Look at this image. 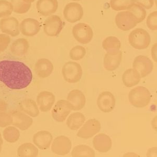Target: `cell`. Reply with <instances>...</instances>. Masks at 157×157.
Listing matches in <instances>:
<instances>
[{"instance_id": "5b68a950", "label": "cell", "mask_w": 157, "mask_h": 157, "mask_svg": "<svg viewBox=\"0 0 157 157\" xmlns=\"http://www.w3.org/2000/svg\"><path fill=\"white\" fill-rule=\"evenodd\" d=\"M73 37L78 42L82 44H88L93 37V30L91 26L85 23L75 24L72 29Z\"/></svg>"}, {"instance_id": "ee69618b", "label": "cell", "mask_w": 157, "mask_h": 157, "mask_svg": "<svg viewBox=\"0 0 157 157\" xmlns=\"http://www.w3.org/2000/svg\"><path fill=\"white\" fill-rule=\"evenodd\" d=\"M0 143H1L2 144H3V138H2V135L0 133Z\"/></svg>"}, {"instance_id": "74e56055", "label": "cell", "mask_w": 157, "mask_h": 157, "mask_svg": "<svg viewBox=\"0 0 157 157\" xmlns=\"http://www.w3.org/2000/svg\"><path fill=\"white\" fill-rule=\"evenodd\" d=\"M13 123V118L12 114L10 113L2 112H0V127L9 126Z\"/></svg>"}, {"instance_id": "7a4b0ae2", "label": "cell", "mask_w": 157, "mask_h": 157, "mask_svg": "<svg viewBox=\"0 0 157 157\" xmlns=\"http://www.w3.org/2000/svg\"><path fill=\"white\" fill-rule=\"evenodd\" d=\"M129 44L134 48L143 50L147 48L151 43L150 34L145 29L137 28L129 34Z\"/></svg>"}, {"instance_id": "f1b7e54d", "label": "cell", "mask_w": 157, "mask_h": 157, "mask_svg": "<svg viewBox=\"0 0 157 157\" xmlns=\"http://www.w3.org/2000/svg\"><path fill=\"white\" fill-rule=\"evenodd\" d=\"M17 155L20 157H37L38 155V149L31 143H24L18 147Z\"/></svg>"}, {"instance_id": "60d3db41", "label": "cell", "mask_w": 157, "mask_h": 157, "mask_svg": "<svg viewBox=\"0 0 157 157\" xmlns=\"http://www.w3.org/2000/svg\"><path fill=\"white\" fill-rule=\"evenodd\" d=\"M152 57L155 62H157V43L154 44L151 48Z\"/></svg>"}, {"instance_id": "8992f818", "label": "cell", "mask_w": 157, "mask_h": 157, "mask_svg": "<svg viewBox=\"0 0 157 157\" xmlns=\"http://www.w3.org/2000/svg\"><path fill=\"white\" fill-rule=\"evenodd\" d=\"M115 22L118 29L124 32L132 30L138 24L134 15L128 10L118 13L115 18Z\"/></svg>"}, {"instance_id": "d4e9b609", "label": "cell", "mask_w": 157, "mask_h": 157, "mask_svg": "<svg viewBox=\"0 0 157 157\" xmlns=\"http://www.w3.org/2000/svg\"><path fill=\"white\" fill-rule=\"evenodd\" d=\"M29 44L27 39L20 38L15 40L10 47V50L13 55L21 56L27 53Z\"/></svg>"}, {"instance_id": "cb8c5ba5", "label": "cell", "mask_w": 157, "mask_h": 157, "mask_svg": "<svg viewBox=\"0 0 157 157\" xmlns=\"http://www.w3.org/2000/svg\"><path fill=\"white\" fill-rule=\"evenodd\" d=\"M141 77L138 72L134 68L126 70L122 76L123 83L127 88H132L137 85Z\"/></svg>"}, {"instance_id": "44dd1931", "label": "cell", "mask_w": 157, "mask_h": 157, "mask_svg": "<svg viewBox=\"0 0 157 157\" xmlns=\"http://www.w3.org/2000/svg\"><path fill=\"white\" fill-rule=\"evenodd\" d=\"M123 54L121 50L115 53H108L104 56V66L106 70L113 71L117 69L121 63Z\"/></svg>"}, {"instance_id": "9c48e42d", "label": "cell", "mask_w": 157, "mask_h": 157, "mask_svg": "<svg viewBox=\"0 0 157 157\" xmlns=\"http://www.w3.org/2000/svg\"><path fill=\"white\" fill-rule=\"evenodd\" d=\"M132 67L138 72L141 78H143L147 77L152 71L154 64L148 57L139 55L134 59Z\"/></svg>"}, {"instance_id": "52a82bcc", "label": "cell", "mask_w": 157, "mask_h": 157, "mask_svg": "<svg viewBox=\"0 0 157 157\" xmlns=\"http://www.w3.org/2000/svg\"><path fill=\"white\" fill-rule=\"evenodd\" d=\"M64 26V22L59 16L52 15L44 21L43 25L44 32L47 36L56 37L60 34Z\"/></svg>"}, {"instance_id": "7bdbcfd3", "label": "cell", "mask_w": 157, "mask_h": 157, "mask_svg": "<svg viewBox=\"0 0 157 157\" xmlns=\"http://www.w3.org/2000/svg\"><path fill=\"white\" fill-rule=\"evenodd\" d=\"M24 1L28 4H32L33 2H34L35 0H23Z\"/></svg>"}, {"instance_id": "8d00e7d4", "label": "cell", "mask_w": 157, "mask_h": 157, "mask_svg": "<svg viewBox=\"0 0 157 157\" xmlns=\"http://www.w3.org/2000/svg\"><path fill=\"white\" fill-rule=\"evenodd\" d=\"M146 25L151 30H157V11H154L148 15L146 18Z\"/></svg>"}, {"instance_id": "b9f144b4", "label": "cell", "mask_w": 157, "mask_h": 157, "mask_svg": "<svg viewBox=\"0 0 157 157\" xmlns=\"http://www.w3.org/2000/svg\"><path fill=\"white\" fill-rule=\"evenodd\" d=\"M7 104L3 100H0V112H6L7 110Z\"/></svg>"}, {"instance_id": "83f0119b", "label": "cell", "mask_w": 157, "mask_h": 157, "mask_svg": "<svg viewBox=\"0 0 157 157\" xmlns=\"http://www.w3.org/2000/svg\"><path fill=\"white\" fill-rule=\"evenodd\" d=\"M86 121L84 115L81 113H72L67 121V125L70 129L77 130L82 126Z\"/></svg>"}, {"instance_id": "4dcf8cb0", "label": "cell", "mask_w": 157, "mask_h": 157, "mask_svg": "<svg viewBox=\"0 0 157 157\" xmlns=\"http://www.w3.org/2000/svg\"><path fill=\"white\" fill-rule=\"evenodd\" d=\"M72 157H94L95 151L92 148L86 145H78L73 148L71 152Z\"/></svg>"}, {"instance_id": "e575fe53", "label": "cell", "mask_w": 157, "mask_h": 157, "mask_svg": "<svg viewBox=\"0 0 157 157\" xmlns=\"http://www.w3.org/2000/svg\"><path fill=\"white\" fill-rule=\"evenodd\" d=\"M86 52V49L84 47L79 45L75 46L70 50V57L73 60H80L85 57Z\"/></svg>"}, {"instance_id": "4fadbf2b", "label": "cell", "mask_w": 157, "mask_h": 157, "mask_svg": "<svg viewBox=\"0 0 157 157\" xmlns=\"http://www.w3.org/2000/svg\"><path fill=\"white\" fill-rule=\"evenodd\" d=\"M72 143L65 136H58L54 139L52 145V151L57 155H66L71 149Z\"/></svg>"}, {"instance_id": "6da1fadb", "label": "cell", "mask_w": 157, "mask_h": 157, "mask_svg": "<svg viewBox=\"0 0 157 157\" xmlns=\"http://www.w3.org/2000/svg\"><path fill=\"white\" fill-rule=\"evenodd\" d=\"M32 72L21 61H0V81L12 90H22L30 85Z\"/></svg>"}, {"instance_id": "1f68e13d", "label": "cell", "mask_w": 157, "mask_h": 157, "mask_svg": "<svg viewBox=\"0 0 157 157\" xmlns=\"http://www.w3.org/2000/svg\"><path fill=\"white\" fill-rule=\"evenodd\" d=\"M3 137L8 143H15L20 138V131L16 127L9 126L4 129Z\"/></svg>"}, {"instance_id": "2e32d148", "label": "cell", "mask_w": 157, "mask_h": 157, "mask_svg": "<svg viewBox=\"0 0 157 157\" xmlns=\"http://www.w3.org/2000/svg\"><path fill=\"white\" fill-rule=\"evenodd\" d=\"M67 101L69 103L71 110L79 111L86 105V97L80 90H73L68 94Z\"/></svg>"}, {"instance_id": "9a60e30c", "label": "cell", "mask_w": 157, "mask_h": 157, "mask_svg": "<svg viewBox=\"0 0 157 157\" xmlns=\"http://www.w3.org/2000/svg\"><path fill=\"white\" fill-rule=\"evenodd\" d=\"M115 98L112 93L105 91L101 93L97 100V105L101 111L104 113H109L114 109Z\"/></svg>"}, {"instance_id": "d6986e66", "label": "cell", "mask_w": 157, "mask_h": 157, "mask_svg": "<svg viewBox=\"0 0 157 157\" xmlns=\"http://www.w3.org/2000/svg\"><path fill=\"white\" fill-rule=\"evenodd\" d=\"M13 125L20 130L24 131L28 129L32 125L33 120L30 116L24 113L15 111L12 113Z\"/></svg>"}, {"instance_id": "f35d334b", "label": "cell", "mask_w": 157, "mask_h": 157, "mask_svg": "<svg viewBox=\"0 0 157 157\" xmlns=\"http://www.w3.org/2000/svg\"><path fill=\"white\" fill-rule=\"evenodd\" d=\"M11 42L10 36L6 34H0V53L7 49Z\"/></svg>"}, {"instance_id": "ffe728a7", "label": "cell", "mask_w": 157, "mask_h": 157, "mask_svg": "<svg viewBox=\"0 0 157 157\" xmlns=\"http://www.w3.org/2000/svg\"><path fill=\"white\" fill-rule=\"evenodd\" d=\"M53 137L48 131L41 130L36 132L33 138L34 144L41 150H46L50 147Z\"/></svg>"}, {"instance_id": "277c9868", "label": "cell", "mask_w": 157, "mask_h": 157, "mask_svg": "<svg viewBox=\"0 0 157 157\" xmlns=\"http://www.w3.org/2000/svg\"><path fill=\"white\" fill-rule=\"evenodd\" d=\"M62 73L64 80L70 83H75L80 80L83 70L78 63L69 61L63 65Z\"/></svg>"}, {"instance_id": "ab89813d", "label": "cell", "mask_w": 157, "mask_h": 157, "mask_svg": "<svg viewBox=\"0 0 157 157\" xmlns=\"http://www.w3.org/2000/svg\"><path fill=\"white\" fill-rule=\"evenodd\" d=\"M136 3L142 6L146 10H149L154 6V0H136Z\"/></svg>"}, {"instance_id": "f546056e", "label": "cell", "mask_w": 157, "mask_h": 157, "mask_svg": "<svg viewBox=\"0 0 157 157\" xmlns=\"http://www.w3.org/2000/svg\"><path fill=\"white\" fill-rule=\"evenodd\" d=\"M135 3L136 0H111L109 5L114 11H123L128 10Z\"/></svg>"}, {"instance_id": "ac0fdd59", "label": "cell", "mask_w": 157, "mask_h": 157, "mask_svg": "<svg viewBox=\"0 0 157 157\" xmlns=\"http://www.w3.org/2000/svg\"><path fill=\"white\" fill-rule=\"evenodd\" d=\"M56 98L53 93L49 91H42L38 94L37 103L39 109L43 112L50 111L55 102Z\"/></svg>"}, {"instance_id": "5bb4252c", "label": "cell", "mask_w": 157, "mask_h": 157, "mask_svg": "<svg viewBox=\"0 0 157 157\" xmlns=\"http://www.w3.org/2000/svg\"><path fill=\"white\" fill-rule=\"evenodd\" d=\"M41 25L39 21L33 18H27L20 24V30L22 35L27 37L35 36L39 33Z\"/></svg>"}, {"instance_id": "603a6c76", "label": "cell", "mask_w": 157, "mask_h": 157, "mask_svg": "<svg viewBox=\"0 0 157 157\" xmlns=\"http://www.w3.org/2000/svg\"><path fill=\"white\" fill-rule=\"evenodd\" d=\"M93 145L95 150L100 152L105 153L111 150L112 142L111 138L105 134H99L95 136Z\"/></svg>"}, {"instance_id": "e0dca14e", "label": "cell", "mask_w": 157, "mask_h": 157, "mask_svg": "<svg viewBox=\"0 0 157 157\" xmlns=\"http://www.w3.org/2000/svg\"><path fill=\"white\" fill-rule=\"evenodd\" d=\"M58 0H38L36 9L40 14L45 17L53 15L58 9Z\"/></svg>"}, {"instance_id": "3957f363", "label": "cell", "mask_w": 157, "mask_h": 157, "mask_svg": "<svg viewBox=\"0 0 157 157\" xmlns=\"http://www.w3.org/2000/svg\"><path fill=\"white\" fill-rule=\"evenodd\" d=\"M152 95L150 91L144 86H137L129 92V101L135 107H146L150 103Z\"/></svg>"}, {"instance_id": "d6a6232c", "label": "cell", "mask_w": 157, "mask_h": 157, "mask_svg": "<svg viewBox=\"0 0 157 157\" xmlns=\"http://www.w3.org/2000/svg\"><path fill=\"white\" fill-rule=\"evenodd\" d=\"M128 11L134 15L138 24L143 22L146 18V10L138 4H134Z\"/></svg>"}, {"instance_id": "7c38bea8", "label": "cell", "mask_w": 157, "mask_h": 157, "mask_svg": "<svg viewBox=\"0 0 157 157\" xmlns=\"http://www.w3.org/2000/svg\"><path fill=\"white\" fill-rule=\"evenodd\" d=\"M0 29L2 32L12 37H16L20 34V23L14 17H7L0 21Z\"/></svg>"}, {"instance_id": "30bf717a", "label": "cell", "mask_w": 157, "mask_h": 157, "mask_svg": "<svg viewBox=\"0 0 157 157\" xmlns=\"http://www.w3.org/2000/svg\"><path fill=\"white\" fill-rule=\"evenodd\" d=\"M71 111L69 103L66 100H59L52 109V117L56 121L62 123L66 120Z\"/></svg>"}, {"instance_id": "ba28073f", "label": "cell", "mask_w": 157, "mask_h": 157, "mask_svg": "<svg viewBox=\"0 0 157 157\" xmlns=\"http://www.w3.org/2000/svg\"><path fill=\"white\" fill-rule=\"evenodd\" d=\"M64 18L70 23H75L82 19L84 11L80 4L77 2H70L66 4L63 11Z\"/></svg>"}, {"instance_id": "f6af8a7d", "label": "cell", "mask_w": 157, "mask_h": 157, "mask_svg": "<svg viewBox=\"0 0 157 157\" xmlns=\"http://www.w3.org/2000/svg\"><path fill=\"white\" fill-rule=\"evenodd\" d=\"M3 144H2L1 143H0V153H1V152L2 151V146Z\"/></svg>"}, {"instance_id": "bcb514c9", "label": "cell", "mask_w": 157, "mask_h": 157, "mask_svg": "<svg viewBox=\"0 0 157 157\" xmlns=\"http://www.w3.org/2000/svg\"><path fill=\"white\" fill-rule=\"evenodd\" d=\"M71 1H81V0H71Z\"/></svg>"}, {"instance_id": "8fae6325", "label": "cell", "mask_w": 157, "mask_h": 157, "mask_svg": "<svg viewBox=\"0 0 157 157\" xmlns=\"http://www.w3.org/2000/svg\"><path fill=\"white\" fill-rule=\"evenodd\" d=\"M101 128L100 121L92 118L86 121L82 128L78 130L77 136L83 139H88L98 134Z\"/></svg>"}, {"instance_id": "d590c367", "label": "cell", "mask_w": 157, "mask_h": 157, "mask_svg": "<svg viewBox=\"0 0 157 157\" xmlns=\"http://www.w3.org/2000/svg\"><path fill=\"white\" fill-rule=\"evenodd\" d=\"M13 12V6L11 2L6 0H0V18L9 17Z\"/></svg>"}, {"instance_id": "7402d4cb", "label": "cell", "mask_w": 157, "mask_h": 157, "mask_svg": "<svg viewBox=\"0 0 157 157\" xmlns=\"http://www.w3.org/2000/svg\"><path fill=\"white\" fill-rule=\"evenodd\" d=\"M54 69L52 62L46 58L38 59L35 65V71L38 77L41 78L49 77L54 71Z\"/></svg>"}, {"instance_id": "4316f807", "label": "cell", "mask_w": 157, "mask_h": 157, "mask_svg": "<svg viewBox=\"0 0 157 157\" xmlns=\"http://www.w3.org/2000/svg\"><path fill=\"white\" fill-rule=\"evenodd\" d=\"M102 47L108 53H115L120 50L121 43L115 36H109L102 42Z\"/></svg>"}, {"instance_id": "484cf974", "label": "cell", "mask_w": 157, "mask_h": 157, "mask_svg": "<svg viewBox=\"0 0 157 157\" xmlns=\"http://www.w3.org/2000/svg\"><path fill=\"white\" fill-rule=\"evenodd\" d=\"M21 111L32 117H36L39 115V110L36 102L30 98H27L20 102Z\"/></svg>"}, {"instance_id": "836d02e7", "label": "cell", "mask_w": 157, "mask_h": 157, "mask_svg": "<svg viewBox=\"0 0 157 157\" xmlns=\"http://www.w3.org/2000/svg\"><path fill=\"white\" fill-rule=\"evenodd\" d=\"M13 11L14 13L23 14L27 13L31 7L32 4L25 3L23 0H11Z\"/></svg>"}]
</instances>
